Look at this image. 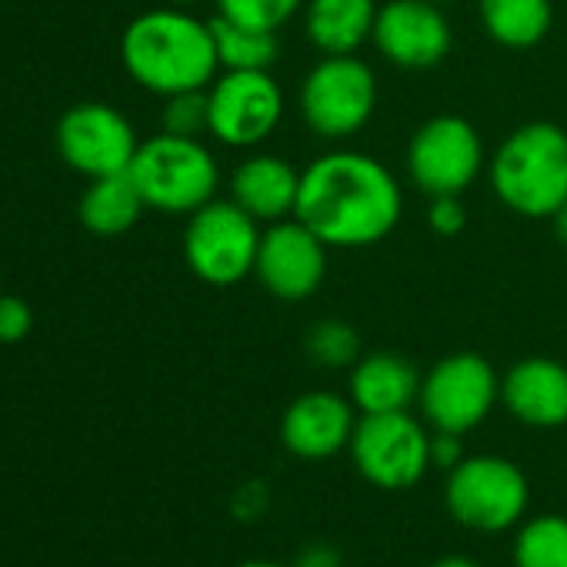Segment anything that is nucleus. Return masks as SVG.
<instances>
[{"mask_svg":"<svg viewBox=\"0 0 567 567\" xmlns=\"http://www.w3.org/2000/svg\"><path fill=\"white\" fill-rule=\"evenodd\" d=\"M295 217L331 250H364L388 240L401 224L404 187L381 157L334 147L301 167Z\"/></svg>","mask_w":567,"mask_h":567,"instance_id":"f257e3e1","label":"nucleus"},{"mask_svg":"<svg viewBox=\"0 0 567 567\" xmlns=\"http://www.w3.org/2000/svg\"><path fill=\"white\" fill-rule=\"evenodd\" d=\"M121 61L131 81L157 97L207 91L220 74L210 21L171 4L137 14L124 28Z\"/></svg>","mask_w":567,"mask_h":567,"instance_id":"f03ea898","label":"nucleus"},{"mask_svg":"<svg viewBox=\"0 0 567 567\" xmlns=\"http://www.w3.org/2000/svg\"><path fill=\"white\" fill-rule=\"evenodd\" d=\"M487 184L511 214L550 220L567 204V131L554 121L514 127L487 157Z\"/></svg>","mask_w":567,"mask_h":567,"instance_id":"7ed1b4c3","label":"nucleus"},{"mask_svg":"<svg viewBox=\"0 0 567 567\" xmlns=\"http://www.w3.org/2000/svg\"><path fill=\"white\" fill-rule=\"evenodd\" d=\"M131 177L151 210L190 217L220 190V164L200 137L154 134L141 141Z\"/></svg>","mask_w":567,"mask_h":567,"instance_id":"20e7f679","label":"nucleus"},{"mask_svg":"<svg viewBox=\"0 0 567 567\" xmlns=\"http://www.w3.org/2000/svg\"><path fill=\"white\" fill-rule=\"evenodd\" d=\"M381 101L374 68L358 54L321 58L301 81L298 111L305 127L328 144L361 134Z\"/></svg>","mask_w":567,"mask_h":567,"instance_id":"39448f33","label":"nucleus"},{"mask_svg":"<svg viewBox=\"0 0 567 567\" xmlns=\"http://www.w3.org/2000/svg\"><path fill=\"white\" fill-rule=\"evenodd\" d=\"M530 504V484L520 464L501 454H467L444 477L447 514L477 534H504L517 527Z\"/></svg>","mask_w":567,"mask_h":567,"instance_id":"423d86ee","label":"nucleus"},{"mask_svg":"<svg viewBox=\"0 0 567 567\" xmlns=\"http://www.w3.org/2000/svg\"><path fill=\"white\" fill-rule=\"evenodd\" d=\"M264 224L230 197L197 207L184 227V260L190 274L210 288H234L254 277Z\"/></svg>","mask_w":567,"mask_h":567,"instance_id":"0eeeda50","label":"nucleus"},{"mask_svg":"<svg viewBox=\"0 0 567 567\" xmlns=\"http://www.w3.org/2000/svg\"><path fill=\"white\" fill-rule=\"evenodd\" d=\"M487 171V151L477 127L461 114H434L417 124L404 147V174L424 197L461 194Z\"/></svg>","mask_w":567,"mask_h":567,"instance_id":"6e6552de","label":"nucleus"},{"mask_svg":"<svg viewBox=\"0 0 567 567\" xmlns=\"http://www.w3.org/2000/svg\"><path fill=\"white\" fill-rule=\"evenodd\" d=\"M501 404V374L477 351H454L421 374L417 411L431 431L471 434Z\"/></svg>","mask_w":567,"mask_h":567,"instance_id":"1a4fd4ad","label":"nucleus"},{"mask_svg":"<svg viewBox=\"0 0 567 567\" xmlns=\"http://www.w3.org/2000/svg\"><path fill=\"white\" fill-rule=\"evenodd\" d=\"M348 451L368 484L408 491L431 471V427L411 411L361 414Z\"/></svg>","mask_w":567,"mask_h":567,"instance_id":"9d476101","label":"nucleus"},{"mask_svg":"<svg viewBox=\"0 0 567 567\" xmlns=\"http://www.w3.org/2000/svg\"><path fill=\"white\" fill-rule=\"evenodd\" d=\"M207 137L230 151H257L277 134L288 97L270 71H220L207 87Z\"/></svg>","mask_w":567,"mask_h":567,"instance_id":"9b49d317","label":"nucleus"},{"mask_svg":"<svg viewBox=\"0 0 567 567\" xmlns=\"http://www.w3.org/2000/svg\"><path fill=\"white\" fill-rule=\"evenodd\" d=\"M328 264L331 247L305 220L288 217L264 227L254 277L270 298L284 305H305L321 291Z\"/></svg>","mask_w":567,"mask_h":567,"instance_id":"f8f14e48","label":"nucleus"},{"mask_svg":"<svg viewBox=\"0 0 567 567\" xmlns=\"http://www.w3.org/2000/svg\"><path fill=\"white\" fill-rule=\"evenodd\" d=\"M141 141L134 124L111 104L84 101L58 121V154L84 177L124 174L134 164Z\"/></svg>","mask_w":567,"mask_h":567,"instance_id":"ddd939ff","label":"nucleus"},{"mask_svg":"<svg viewBox=\"0 0 567 567\" xmlns=\"http://www.w3.org/2000/svg\"><path fill=\"white\" fill-rule=\"evenodd\" d=\"M371 44L398 71H434L454 51V28L431 0H384Z\"/></svg>","mask_w":567,"mask_h":567,"instance_id":"4468645a","label":"nucleus"},{"mask_svg":"<svg viewBox=\"0 0 567 567\" xmlns=\"http://www.w3.org/2000/svg\"><path fill=\"white\" fill-rule=\"evenodd\" d=\"M358 417L361 414L348 394L338 391L298 394L280 417V444L301 461L338 457L341 451H348Z\"/></svg>","mask_w":567,"mask_h":567,"instance_id":"2eb2a0df","label":"nucleus"},{"mask_svg":"<svg viewBox=\"0 0 567 567\" xmlns=\"http://www.w3.org/2000/svg\"><path fill=\"white\" fill-rule=\"evenodd\" d=\"M501 408L524 427L554 431L567 424V364L530 354L501 374Z\"/></svg>","mask_w":567,"mask_h":567,"instance_id":"dca6fc26","label":"nucleus"},{"mask_svg":"<svg viewBox=\"0 0 567 567\" xmlns=\"http://www.w3.org/2000/svg\"><path fill=\"white\" fill-rule=\"evenodd\" d=\"M298 190H301V171L288 157L260 147L250 151L240 164H234L227 181V197L240 204L264 227L295 217Z\"/></svg>","mask_w":567,"mask_h":567,"instance_id":"f3484780","label":"nucleus"},{"mask_svg":"<svg viewBox=\"0 0 567 567\" xmlns=\"http://www.w3.org/2000/svg\"><path fill=\"white\" fill-rule=\"evenodd\" d=\"M421 394V371L398 351H368L354 361L348 398L358 414L411 411Z\"/></svg>","mask_w":567,"mask_h":567,"instance_id":"a211bd4d","label":"nucleus"},{"mask_svg":"<svg viewBox=\"0 0 567 567\" xmlns=\"http://www.w3.org/2000/svg\"><path fill=\"white\" fill-rule=\"evenodd\" d=\"M378 0H308L301 11L305 38L321 58L358 54L374 38Z\"/></svg>","mask_w":567,"mask_h":567,"instance_id":"6ab92c4d","label":"nucleus"},{"mask_svg":"<svg viewBox=\"0 0 567 567\" xmlns=\"http://www.w3.org/2000/svg\"><path fill=\"white\" fill-rule=\"evenodd\" d=\"M481 31L504 51H530L554 28V0H477Z\"/></svg>","mask_w":567,"mask_h":567,"instance_id":"aec40b11","label":"nucleus"},{"mask_svg":"<svg viewBox=\"0 0 567 567\" xmlns=\"http://www.w3.org/2000/svg\"><path fill=\"white\" fill-rule=\"evenodd\" d=\"M147 210L131 171L124 174H107V177H91L84 197H81V224L97 234V237H117L127 234L141 214Z\"/></svg>","mask_w":567,"mask_h":567,"instance_id":"412c9836","label":"nucleus"},{"mask_svg":"<svg viewBox=\"0 0 567 567\" xmlns=\"http://www.w3.org/2000/svg\"><path fill=\"white\" fill-rule=\"evenodd\" d=\"M210 34H214V51H217L220 71H270L280 58L277 31H257V28H247V24L214 14Z\"/></svg>","mask_w":567,"mask_h":567,"instance_id":"4be33fe9","label":"nucleus"},{"mask_svg":"<svg viewBox=\"0 0 567 567\" xmlns=\"http://www.w3.org/2000/svg\"><path fill=\"white\" fill-rule=\"evenodd\" d=\"M514 567H567V517L537 514L524 517L511 547Z\"/></svg>","mask_w":567,"mask_h":567,"instance_id":"5701e85b","label":"nucleus"},{"mask_svg":"<svg viewBox=\"0 0 567 567\" xmlns=\"http://www.w3.org/2000/svg\"><path fill=\"white\" fill-rule=\"evenodd\" d=\"M305 354L315 368L324 371H351L361 351V334L344 318H321L305 334Z\"/></svg>","mask_w":567,"mask_h":567,"instance_id":"b1692460","label":"nucleus"},{"mask_svg":"<svg viewBox=\"0 0 567 567\" xmlns=\"http://www.w3.org/2000/svg\"><path fill=\"white\" fill-rule=\"evenodd\" d=\"M305 4L308 0H214V11L257 31H280L301 18Z\"/></svg>","mask_w":567,"mask_h":567,"instance_id":"393cba45","label":"nucleus"},{"mask_svg":"<svg viewBox=\"0 0 567 567\" xmlns=\"http://www.w3.org/2000/svg\"><path fill=\"white\" fill-rule=\"evenodd\" d=\"M161 131L177 134V137H204V134H210L207 91H181V94L164 97Z\"/></svg>","mask_w":567,"mask_h":567,"instance_id":"a878e982","label":"nucleus"},{"mask_svg":"<svg viewBox=\"0 0 567 567\" xmlns=\"http://www.w3.org/2000/svg\"><path fill=\"white\" fill-rule=\"evenodd\" d=\"M427 227L437 237H457L467 227V207L461 194L427 197Z\"/></svg>","mask_w":567,"mask_h":567,"instance_id":"bb28decb","label":"nucleus"},{"mask_svg":"<svg viewBox=\"0 0 567 567\" xmlns=\"http://www.w3.org/2000/svg\"><path fill=\"white\" fill-rule=\"evenodd\" d=\"M34 328V311L18 295H0V344H21Z\"/></svg>","mask_w":567,"mask_h":567,"instance_id":"cd10ccee","label":"nucleus"},{"mask_svg":"<svg viewBox=\"0 0 567 567\" xmlns=\"http://www.w3.org/2000/svg\"><path fill=\"white\" fill-rule=\"evenodd\" d=\"M267 507H270V491H267L264 481H247V484H240V487L234 491V497H230V514H234L237 520H244V524L260 520V517L267 514Z\"/></svg>","mask_w":567,"mask_h":567,"instance_id":"c85d7f7f","label":"nucleus"},{"mask_svg":"<svg viewBox=\"0 0 567 567\" xmlns=\"http://www.w3.org/2000/svg\"><path fill=\"white\" fill-rule=\"evenodd\" d=\"M464 434L454 431H431V467L437 471H451L464 461Z\"/></svg>","mask_w":567,"mask_h":567,"instance_id":"c756f323","label":"nucleus"},{"mask_svg":"<svg viewBox=\"0 0 567 567\" xmlns=\"http://www.w3.org/2000/svg\"><path fill=\"white\" fill-rule=\"evenodd\" d=\"M295 567H344V554L334 544L315 540V544H308V547L298 550Z\"/></svg>","mask_w":567,"mask_h":567,"instance_id":"7c9ffc66","label":"nucleus"},{"mask_svg":"<svg viewBox=\"0 0 567 567\" xmlns=\"http://www.w3.org/2000/svg\"><path fill=\"white\" fill-rule=\"evenodd\" d=\"M550 230H554V240L567 250V204L550 217Z\"/></svg>","mask_w":567,"mask_h":567,"instance_id":"2f4dec72","label":"nucleus"},{"mask_svg":"<svg viewBox=\"0 0 567 567\" xmlns=\"http://www.w3.org/2000/svg\"><path fill=\"white\" fill-rule=\"evenodd\" d=\"M427 567H484V564H477V560H471V557H461V554H447V557H437V560L427 564Z\"/></svg>","mask_w":567,"mask_h":567,"instance_id":"473e14b6","label":"nucleus"},{"mask_svg":"<svg viewBox=\"0 0 567 567\" xmlns=\"http://www.w3.org/2000/svg\"><path fill=\"white\" fill-rule=\"evenodd\" d=\"M234 567H295V564H277V560H244V564H234Z\"/></svg>","mask_w":567,"mask_h":567,"instance_id":"72a5a7b5","label":"nucleus"},{"mask_svg":"<svg viewBox=\"0 0 567 567\" xmlns=\"http://www.w3.org/2000/svg\"><path fill=\"white\" fill-rule=\"evenodd\" d=\"M167 4H171V8H187V11H190L194 4H200V0H167Z\"/></svg>","mask_w":567,"mask_h":567,"instance_id":"f704fd0d","label":"nucleus"},{"mask_svg":"<svg viewBox=\"0 0 567 567\" xmlns=\"http://www.w3.org/2000/svg\"><path fill=\"white\" fill-rule=\"evenodd\" d=\"M431 4H441V8H447V4H457V0H431Z\"/></svg>","mask_w":567,"mask_h":567,"instance_id":"c9c22d12","label":"nucleus"}]
</instances>
